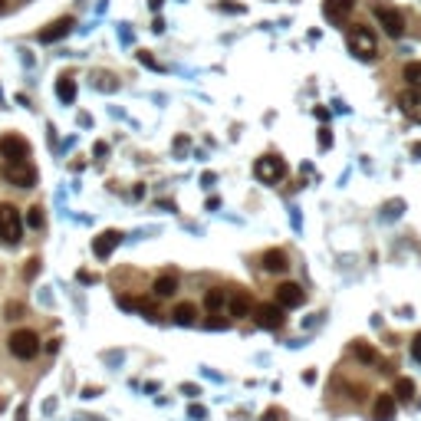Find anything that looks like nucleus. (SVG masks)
I'll list each match as a JSON object with an SVG mask.
<instances>
[{
  "label": "nucleus",
  "mask_w": 421,
  "mask_h": 421,
  "mask_svg": "<svg viewBox=\"0 0 421 421\" xmlns=\"http://www.w3.org/2000/svg\"><path fill=\"white\" fill-rule=\"evenodd\" d=\"M345 43H349V49H352V57L365 59V63L379 57V40H375V33L369 27H362V23L349 27V33H345Z\"/></svg>",
  "instance_id": "obj_1"
},
{
  "label": "nucleus",
  "mask_w": 421,
  "mask_h": 421,
  "mask_svg": "<svg viewBox=\"0 0 421 421\" xmlns=\"http://www.w3.org/2000/svg\"><path fill=\"white\" fill-rule=\"evenodd\" d=\"M254 174H257V182H263V184H277V182H283V174H287V162H283L280 155H260L257 162H254Z\"/></svg>",
  "instance_id": "obj_2"
},
{
  "label": "nucleus",
  "mask_w": 421,
  "mask_h": 421,
  "mask_svg": "<svg viewBox=\"0 0 421 421\" xmlns=\"http://www.w3.org/2000/svg\"><path fill=\"white\" fill-rule=\"evenodd\" d=\"M23 237V218H20V210L13 204H0V240H7V244H17Z\"/></svg>",
  "instance_id": "obj_3"
},
{
  "label": "nucleus",
  "mask_w": 421,
  "mask_h": 421,
  "mask_svg": "<svg viewBox=\"0 0 421 421\" xmlns=\"http://www.w3.org/2000/svg\"><path fill=\"white\" fill-rule=\"evenodd\" d=\"M10 355L13 359H33L40 352V336L33 329H17V333H10Z\"/></svg>",
  "instance_id": "obj_4"
},
{
  "label": "nucleus",
  "mask_w": 421,
  "mask_h": 421,
  "mask_svg": "<svg viewBox=\"0 0 421 421\" xmlns=\"http://www.w3.org/2000/svg\"><path fill=\"white\" fill-rule=\"evenodd\" d=\"M372 13H375V20L382 23V30H385V33H389L392 40H398V37L405 33V17H402V10H395L392 4H375Z\"/></svg>",
  "instance_id": "obj_5"
},
{
  "label": "nucleus",
  "mask_w": 421,
  "mask_h": 421,
  "mask_svg": "<svg viewBox=\"0 0 421 421\" xmlns=\"http://www.w3.org/2000/svg\"><path fill=\"white\" fill-rule=\"evenodd\" d=\"M4 182L13 188H33L37 184V168L30 162H4Z\"/></svg>",
  "instance_id": "obj_6"
},
{
  "label": "nucleus",
  "mask_w": 421,
  "mask_h": 421,
  "mask_svg": "<svg viewBox=\"0 0 421 421\" xmlns=\"http://www.w3.org/2000/svg\"><path fill=\"white\" fill-rule=\"evenodd\" d=\"M0 158H4V162H27L30 158L27 138H20V135H4V138H0Z\"/></svg>",
  "instance_id": "obj_7"
},
{
  "label": "nucleus",
  "mask_w": 421,
  "mask_h": 421,
  "mask_svg": "<svg viewBox=\"0 0 421 421\" xmlns=\"http://www.w3.org/2000/svg\"><path fill=\"white\" fill-rule=\"evenodd\" d=\"M254 319H257L260 329H270V333H273V329L283 326L287 316H283V307H280V303H260V307H254Z\"/></svg>",
  "instance_id": "obj_8"
},
{
  "label": "nucleus",
  "mask_w": 421,
  "mask_h": 421,
  "mask_svg": "<svg viewBox=\"0 0 421 421\" xmlns=\"http://www.w3.org/2000/svg\"><path fill=\"white\" fill-rule=\"evenodd\" d=\"M122 244V234L119 230H102V234H96L93 237V257L96 260H105V257H112V250Z\"/></svg>",
  "instance_id": "obj_9"
},
{
  "label": "nucleus",
  "mask_w": 421,
  "mask_h": 421,
  "mask_svg": "<svg viewBox=\"0 0 421 421\" xmlns=\"http://www.w3.org/2000/svg\"><path fill=\"white\" fill-rule=\"evenodd\" d=\"M277 303L283 309H297V307L307 303V293H303L300 283H280V287H277Z\"/></svg>",
  "instance_id": "obj_10"
},
{
  "label": "nucleus",
  "mask_w": 421,
  "mask_h": 421,
  "mask_svg": "<svg viewBox=\"0 0 421 421\" xmlns=\"http://www.w3.org/2000/svg\"><path fill=\"white\" fill-rule=\"evenodd\" d=\"M73 27H76V20H73V17L53 20L47 30H40V43H57V40L69 37V33H73Z\"/></svg>",
  "instance_id": "obj_11"
},
{
  "label": "nucleus",
  "mask_w": 421,
  "mask_h": 421,
  "mask_svg": "<svg viewBox=\"0 0 421 421\" xmlns=\"http://www.w3.org/2000/svg\"><path fill=\"white\" fill-rule=\"evenodd\" d=\"M254 313V300H250L247 290H234L227 297V316H234V319H244V316Z\"/></svg>",
  "instance_id": "obj_12"
},
{
  "label": "nucleus",
  "mask_w": 421,
  "mask_h": 421,
  "mask_svg": "<svg viewBox=\"0 0 421 421\" xmlns=\"http://www.w3.org/2000/svg\"><path fill=\"white\" fill-rule=\"evenodd\" d=\"M355 10V0H323V13L329 23H345V17Z\"/></svg>",
  "instance_id": "obj_13"
},
{
  "label": "nucleus",
  "mask_w": 421,
  "mask_h": 421,
  "mask_svg": "<svg viewBox=\"0 0 421 421\" xmlns=\"http://www.w3.org/2000/svg\"><path fill=\"white\" fill-rule=\"evenodd\" d=\"M260 267L267 270V273H283L290 267V257L283 250H267L263 257H260Z\"/></svg>",
  "instance_id": "obj_14"
},
{
  "label": "nucleus",
  "mask_w": 421,
  "mask_h": 421,
  "mask_svg": "<svg viewBox=\"0 0 421 421\" xmlns=\"http://www.w3.org/2000/svg\"><path fill=\"white\" fill-rule=\"evenodd\" d=\"M375 421H395V395H379L372 405Z\"/></svg>",
  "instance_id": "obj_15"
},
{
  "label": "nucleus",
  "mask_w": 421,
  "mask_h": 421,
  "mask_svg": "<svg viewBox=\"0 0 421 421\" xmlns=\"http://www.w3.org/2000/svg\"><path fill=\"white\" fill-rule=\"evenodd\" d=\"M152 290H155V300L174 297V290H178V277H174V273H165V277H158L152 283Z\"/></svg>",
  "instance_id": "obj_16"
},
{
  "label": "nucleus",
  "mask_w": 421,
  "mask_h": 421,
  "mask_svg": "<svg viewBox=\"0 0 421 421\" xmlns=\"http://www.w3.org/2000/svg\"><path fill=\"white\" fill-rule=\"evenodd\" d=\"M398 105H402V112L412 119V122H421V93H405L402 99H398Z\"/></svg>",
  "instance_id": "obj_17"
},
{
  "label": "nucleus",
  "mask_w": 421,
  "mask_h": 421,
  "mask_svg": "<svg viewBox=\"0 0 421 421\" xmlns=\"http://www.w3.org/2000/svg\"><path fill=\"white\" fill-rule=\"evenodd\" d=\"M57 96H59V102H73V99H76V79L69 76V73H63V76H59V83H57Z\"/></svg>",
  "instance_id": "obj_18"
},
{
  "label": "nucleus",
  "mask_w": 421,
  "mask_h": 421,
  "mask_svg": "<svg viewBox=\"0 0 421 421\" xmlns=\"http://www.w3.org/2000/svg\"><path fill=\"white\" fill-rule=\"evenodd\" d=\"M174 323H178V326H194V323H198V309H194L191 303L174 307Z\"/></svg>",
  "instance_id": "obj_19"
},
{
  "label": "nucleus",
  "mask_w": 421,
  "mask_h": 421,
  "mask_svg": "<svg viewBox=\"0 0 421 421\" xmlns=\"http://www.w3.org/2000/svg\"><path fill=\"white\" fill-rule=\"evenodd\" d=\"M352 355L359 359V362H365V365H372L379 355H375V349L369 343H352Z\"/></svg>",
  "instance_id": "obj_20"
},
{
  "label": "nucleus",
  "mask_w": 421,
  "mask_h": 421,
  "mask_svg": "<svg viewBox=\"0 0 421 421\" xmlns=\"http://www.w3.org/2000/svg\"><path fill=\"white\" fill-rule=\"evenodd\" d=\"M224 303H227V293H224V290H208V297H204V307H208V313H218Z\"/></svg>",
  "instance_id": "obj_21"
},
{
  "label": "nucleus",
  "mask_w": 421,
  "mask_h": 421,
  "mask_svg": "<svg viewBox=\"0 0 421 421\" xmlns=\"http://www.w3.org/2000/svg\"><path fill=\"white\" fill-rule=\"evenodd\" d=\"M395 398H398V402H412V395H415V382L412 379H398V382H395Z\"/></svg>",
  "instance_id": "obj_22"
},
{
  "label": "nucleus",
  "mask_w": 421,
  "mask_h": 421,
  "mask_svg": "<svg viewBox=\"0 0 421 421\" xmlns=\"http://www.w3.org/2000/svg\"><path fill=\"white\" fill-rule=\"evenodd\" d=\"M402 76H405V83H408V86L421 89V63H405Z\"/></svg>",
  "instance_id": "obj_23"
},
{
  "label": "nucleus",
  "mask_w": 421,
  "mask_h": 421,
  "mask_svg": "<svg viewBox=\"0 0 421 421\" xmlns=\"http://www.w3.org/2000/svg\"><path fill=\"white\" fill-rule=\"evenodd\" d=\"M132 309H138V313H145V319H158V307H155V300H135Z\"/></svg>",
  "instance_id": "obj_24"
},
{
  "label": "nucleus",
  "mask_w": 421,
  "mask_h": 421,
  "mask_svg": "<svg viewBox=\"0 0 421 421\" xmlns=\"http://www.w3.org/2000/svg\"><path fill=\"white\" fill-rule=\"evenodd\" d=\"M27 313V307L20 303V300H10L7 303V309H4V319H20V316Z\"/></svg>",
  "instance_id": "obj_25"
},
{
  "label": "nucleus",
  "mask_w": 421,
  "mask_h": 421,
  "mask_svg": "<svg viewBox=\"0 0 421 421\" xmlns=\"http://www.w3.org/2000/svg\"><path fill=\"white\" fill-rule=\"evenodd\" d=\"M27 224L33 230H40L43 224H47V218H43V208H30V214H27Z\"/></svg>",
  "instance_id": "obj_26"
},
{
  "label": "nucleus",
  "mask_w": 421,
  "mask_h": 421,
  "mask_svg": "<svg viewBox=\"0 0 421 421\" xmlns=\"http://www.w3.org/2000/svg\"><path fill=\"white\" fill-rule=\"evenodd\" d=\"M40 273V257H30L27 267H23V280H33Z\"/></svg>",
  "instance_id": "obj_27"
},
{
  "label": "nucleus",
  "mask_w": 421,
  "mask_h": 421,
  "mask_svg": "<svg viewBox=\"0 0 421 421\" xmlns=\"http://www.w3.org/2000/svg\"><path fill=\"white\" fill-rule=\"evenodd\" d=\"M329 145H333V132H329V129H319V148H329Z\"/></svg>",
  "instance_id": "obj_28"
},
{
  "label": "nucleus",
  "mask_w": 421,
  "mask_h": 421,
  "mask_svg": "<svg viewBox=\"0 0 421 421\" xmlns=\"http://www.w3.org/2000/svg\"><path fill=\"white\" fill-rule=\"evenodd\" d=\"M412 359L421 362V333H415V339H412Z\"/></svg>",
  "instance_id": "obj_29"
},
{
  "label": "nucleus",
  "mask_w": 421,
  "mask_h": 421,
  "mask_svg": "<svg viewBox=\"0 0 421 421\" xmlns=\"http://www.w3.org/2000/svg\"><path fill=\"white\" fill-rule=\"evenodd\" d=\"M230 319H208V329H227Z\"/></svg>",
  "instance_id": "obj_30"
},
{
  "label": "nucleus",
  "mask_w": 421,
  "mask_h": 421,
  "mask_svg": "<svg viewBox=\"0 0 421 421\" xmlns=\"http://www.w3.org/2000/svg\"><path fill=\"white\" fill-rule=\"evenodd\" d=\"M93 155H96V158H102V155H109V145H105V142H96V145H93Z\"/></svg>",
  "instance_id": "obj_31"
},
{
  "label": "nucleus",
  "mask_w": 421,
  "mask_h": 421,
  "mask_svg": "<svg viewBox=\"0 0 421 421\" xmlns=\"http://www.w3.org/2000/svg\"><path fill=\"white\" fill-rule=\"evenodd\" d=\"M277 418H283V412H280V408H270V412L263 415V418H260V421H277Z\"/></svg>",
  "instance_id": "obj_32"
},
{
  "label": "nucleus",
  "mask_w": 421,
  "mask_h": 421,
  "mask_svg": "<svg viewBox=\"0 0 421 421\" xmlns=\"http://www.w3.org/2000/svg\"><path fill=\"white\" fill-rule=\"evenodd\" d=\"M398 210H402V201H392V204H389V214H385V218H398Z\"/></svg>",
  "instance_id": "obj_33"
},
{
  "label": "nucleus",
  "mask_w": 421,
  "mask_h": 421,
  "mask_svg": "<svg viewBox=\"0 0 421 421\" xmlns=\"http://www.w3.org/2000/svg\"><path fill=\"white\" fill-rule=\"evenodd\" d=\"M220 10H227V13H244V7H240V4H220Z\"/></svg>",
  "instance_id": "obj_34"
},
{
  "label": "nucleus",
  "mask_w": 421,
  "mask_h": 421,
  "mask_svg": "<svg viewBox=\"0 0 421 421\" xmlns=\"http://www.w3.org/2000/svg\"><path fill=\"white\" fill-rule=\"evenodd\" d=\"M138 59H142V63H145V66H148V69H158V63H155V59L148 57V53H138Z\"/></svg>",
  "instance_id": "obj_35"
},
{
  "label": "nucleus",
  "mask_w": 421,
  "mask_h": 421,
  "mask_svg": "<svg viewBox=\"0 0 421 421\" xmlns=\"http://www.w3.org/2000/svg\"><path fill=\"white\" fill-rule=\"evenodd\" d=\"M43 349H47V352H49V355H57V352H59V343H57V339H49V343H47V345H43Z\"/></svg>",
  "instance_id": "obj_36"
},
{
  "label": "nucleus",
  "mask_w": 421,
  "mask_h": 421,
  "mask_svg": "<svg viewBox=\"0 0 421 421\" xmlns=\"http://www.w3.org/2000/svg\"><path fill=\"white\" fill-rule=\"evenodd\" d=\"M191 418H204V408H201V405H191Z\"/></svg>",
  "instance_id": "obj_37"
},
{
  "label": "nucleus",
  "mask_w": 421,
  "mask_h": 421,
  "mask_svg": "<svg viewBox=\"0 0 421 421\" xmlns=\"http://www.w3.org/2000/svg\"><path fill=\"white\" fill-rule=\"evenodd\" d=\"M162 4H165V0H148V7H152V10H162Z\"/></svg>",
  "instance_id": "obj_38"
},
{
  "label": "nucleus",
  "mask_w": 421,
  "mask_h": 421,
  "mask_svg": "<svg viewBox=\"0 0 421 421\" xmlns=\"http://www.w3.org/2000/svg\"><path fill=\"white\" fill-rule=\"evenodd\" d=\"M412 155H415V158H421V142H415V145H412Z\"/></svg>",
  "instance_id": "obj_39"
},
{
  "label": "nucleus",
  "mask_w": 421,
  "mask_h": 421,
  "mask_svg": "<svg viewBox=\"0 0 421 421\" xmlns=\"http://www.w3.org/2000/svg\"><path fill=\"white\" fill-rule=\"evenodd\" d=\"M17 421H27V408H20L17 412Z\"/></svg>",
  "instance_id": "obj_40"
},
{
  "label": "nucleus",
  "mask_w": 421,
  "mask_h": 421,
  "mask_svg": "<svg viewBox=\"0 0 421 421\" xmlns=\"http://www.w3.org/2000/svg\"><path fill=\"white\" fill-rule=\"evenodd\" d=\"M0 13H4V0H0Z\"/></svg>",
  "instance_id": "obj_41"
}]
</instances>
